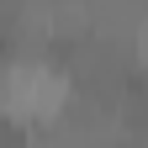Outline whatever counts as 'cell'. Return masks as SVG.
I'll use <instances>...</instances> for the list:
<instances>
[{"label":"cell","mask_w":148,"mask_h":148,"mask_svg":"<svg viewBox=\"0 0 148 148\" xmlns=\"http://www.w3.org/2000/svg\"><path fill=\"white\" fill-rule=\"evenodd\" d=\"M0 148H32V138H27V127L16 122V116H0Z\"/></svg>","instance_id":"cell-1"}]
</instances>
